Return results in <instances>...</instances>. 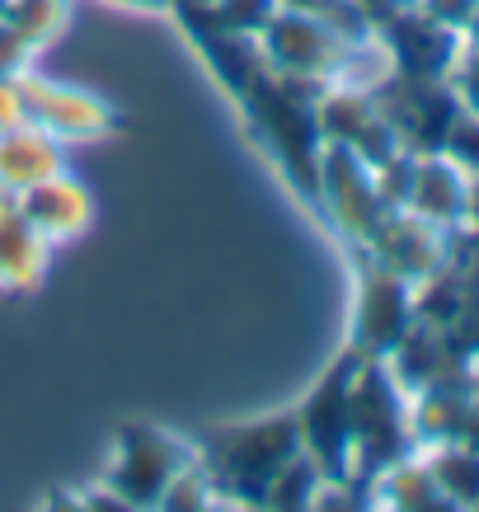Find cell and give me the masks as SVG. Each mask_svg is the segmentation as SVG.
Masks as SVG:
<instances>
[{
    "instance_id": "obj_12",
    "label": "cell",
    "mask_w": 479,
    "mask_h": 512,
    "mask_svg": "<svg viewBox=\"0 0 479 512\" xmlns=\"http://www.w3.org/2000/svg\"><path fill=\"white\" fill-rule=\"evenodd\" d=\"M15 207L19 217L33 226V235L47 240L52 249L71 245V240H80L94 226V193L71 170H57L47 179H38L33 188H24L15 198Z\"/></svg>"
},
{
    "instance_id": "obj_24",
    "label": "cell",
    "mask_w": 479,
    "mask_h": 512,
    "mask_svg": "<svg viewBox=\"0 0 479 512\" xmlns=\"http://www.w3.org/2000/svg\"><path fill=\"white\" fill-rule=\"evenodd\" d=\"M409 5H414V0H348V10L362 19V29H381L390 15H400Z\"/></svg>"
},
{
    "instance_id": "obj_4",
    "label": "cell",
    "mask_w": 479,
    "mask_h": 512,
    "mask_svg": "<svg viewBox=\"0 0 479 512\" xmlns=\"http://www.w3.org/2000/svg\"><path fill=\"white\" fill-rule=\"evenodd\" d=\"M362 353L348 343L325 372L310 381V390L292 404L301 451L320 466L325 480H353V376Z\"/></svg>"
},
{
    "instance_id": "obj_26",
    "label": "cell",
    "mask_w": 479,
    "mask_h": 512,
    "mask_svg": "<svg viewBox=\"0 0 479 512\" xmlns=\"http://www.w3.org/2000/svg\"><path fill=\"white\" fill-rule=\"evenodd\" d=\"M118 10H146V15H170V0H109Z\"/></svg>"
},
{
    "instance_id": "obj_21",
    "label": "cell",
    "mask_w": 479,
    "mask_h": 512,
    "mask_svg": "<svg viewBox=\"0 0 479 512\" xmlns=\"http://www.w3.org/2000/svg\"><path fill=\"white\" fill-rule=\"evenodd\" d=\"M442 156L456 160L470 179H479V113L461 109L447 127V141H442Z\"/></svg>"
},
{
    "instance_id": "obj_14",
    "label": "cell",
    "mask_w": 479,
    "mask_h": 512,
    "mask_svg": "<svg viewBox=\"0 0 479 512\" xmlns=\"http://www.w3.org/2000/svg\"><path fill=\"white\" fill-rule=\"evenodd\" d=\"M71 19V0H10L0 19V76L29 71L33 57L62 38Z\"/></svg>"
},
{
    "instance_id": "obj_6",
    "label": "cell",
    "mask_w": 479,
    "mask_h": 512,
    "mask_svg": "<svg viewBox=\"0 0 479 512\" xmlns=\"http://www.w3.org/2000/svg\"><path fill=\"white\" fill-rule=\"evenodd\" d=\"M353 268H357V296H353L348 348L362 357H390L418 320V287L395 278L390 268L371 264L367 254H357V249H353Z\"/></svg>"
},
{
    "instance_id": "obj_8",
    "label": "cell",
    "mask_w": 479,
    "mask_h": 512,
    "mask_svg": "<svg viewBox=\"0 0 479 512\" xmlns=\"http://www.w3.org/2000/svg\"><path fill=\"white\" fill-rule=\"evenodd\" d=\"M386 212L390 207L381 202L376 170H371L367 160H357L353 151L325 141V160H320V221L353 249L376 231V221L386 217Z\"/></svg>"
},
{
    "instance_id": "obj_29",
    "label": "cell",
    "mask_w": 479,
    "mask_h": 512,
    "mask_svg": "<svg viewBox=\"0 0 479 512\" xmlns=\"http://www.w3.org/2000/svg\"><path fill=\"white\" fill-rule=\"evenodd\" d=\"M170 5H174V0H170ZM184 5H207V0H184Z\"/></svg>"
},
{
    "instance_id": "obj_25",
    "label": "cell",
    "mask_w": 479,
    "mask_h": 512,
    "mask_svg": "<svg viewBox=\"0 0 479 512\" xmlns=\"http://www.w3.org/2000/svg\"><path fill=\"white\" fill-rule=\"evenodd\" d=\"M24 123V99H19V85L15 76H0V137L10 132V127Z\"/></svg>"
},
{
    "instance_id": "obj_20",
    "label": "cell",
    "mask_w": 479,
    "mask_h": 512,
    "mask_svg": "<svg viewBox=\"0 0 479 512\" xmlns=\"http://www.w3.org/2000/svg\"><path fill=\"white\" fill-rule=\"evenodd\" d=\"M282 10V0H207V15L217 19L221 29L245 33V38H259L273 15Z\"/></svg>"
},
{
    "instance_id": "obj_5",
    "label": "cell",
    "mask_w": 479,
    "mask_h": 512,
    "mask_svg": "<svg viewBox=\"0 0 479 512\" xmlns=\"http://www.w3.org/2000/svg\"><path fill=\"white\" fill-rule=\"evenodd\" d=\"M193 461V437H179L160 423H123L113 433L109 470H104V489H109L123 508H155L165 484Z\"/></svg>"
},
{
    "instance_id": "obj_17",
    "label": "cell",
    "mask_w": 479,
    "mask_h": 512,
    "mask_svg": "<svg viewBox=\"0 0 479 512\" xmlns=\"http://www.w3.org/2000/svg\"><path fill=\"white\" fill-rule=\"evenodd\" d=\"M428 470L437 475L442 494L456 503H479V447H461V442H437V447H418Z\"/></svg>"
},
{
    "instance_id": "obj_15",
    "label": "cell",
    "mask_w": 479,
    "mask_h": 512,
    "mask_svg": "<svg viewBox=\"0 0 479 512\" xmlns=\"http://www.w3.org/2000/svg\"><path fill=\"white\" fill-rule=\"evenodd\" d=\"M57 170H66V146L47 137L43 127L19 123L0 137V202H15L24 188Z\"/></svg>"
},
{
    "instance_id": "obj_18",
    "label": "cell",
    "mask_w": 479,
    "mask_h": 512,
    "mask_svg": "<svg viewBox=\"0 0 479 512\" xmlns=\"http://www.w3.org/2000/svg\"><path fill=\"white\" fill-rule=\"evenodd\" d=\"M320 484H325L320 466L310 461L306 451H296L292 461H287V466L273 475L268 494H263V508H315V494H320Z\"/></svg>"
},
{
    "instance_id": "obj_7",
    "label": "cell",
    "mask_w": 479,
    "mask_h": 512,
    "mask_svg": "<svg viewBox=\"0 0 479 512\" xmlns=\"http://www.w3.org/2000/svg\"><path fill=\"white\" fill-rule=\"evenodd\" d=\"M15 85L19 99H24V123L43 127L47 137L62 141V146H90V141H104L109 132L123 127V118H118L109 99L76 90V85H62V80H47L33 66L19 71Z\"/></svg>"
},
{
    "instance_id": "obj_27",
    "label": "cell",
    "mask_w": 479,
    "mask_h": 512,
    "mask_svg": "<svg viewBox=\"0 0 479 512\" xmlns=\"http://www.w3.org/2000/svg\"><path fill=\"white\" fill-rule=\"evenodd\" d=\"M465 47H470V52H479V15L465 24Z\"/></svg>"
},
{
    "instance_id": "obj_19",
    "label": "cell",
    "mask_w": 479,
    "mask_h": 512,
    "mask_svg": "<svg viewBox=\"0 0 479 512\" xmlns=\"http://www.w3.org/2000/svg\"><path fill=\"white\" fill-rule=\"evenodd\" d=\"M155 508H170V512H198V508H217V484L207 475V466L198 461V451H193V461H188L170 484H165V494Z\"/></svg>"
},
{
    "instance_id": "obj_11",
    "label": "cell",
    "mask_w": 479,
    "mask_h": 512,
    "mask_svg": "<svg viewBox=\"0 0 479 512\" xmlns=\"http://www.w3.org/2000/svg\"><path fill=\"white\" fill-rule=\"evenodd\" d=\"M320 132H325L329 146L353 151L357 160H367L371 170H376L381 160H390L395 151H404L400 137H395V127H390V118L381 113V104H376L371 90L329 85V90L320 94Z\"/></svg>"
},
{
    "instance_id": "obj_23",
    "label": "cell",
    "mask_w": 479,
    "mask_h": 512,
    "mask_svg": "<svg viewBox=\"0 0 479 512\" xmlns=\"http://www.w3.org/2000/svg\"><path fill=\"white\" fill-rule=\"evenodd\" d=\"M418 10L423 15H433L437 24H447V29H461L479 15V0H418Z\"/></svg>"
},
{
    "instance_id": "obj_16",
    "label": "cell",
    "mask_w": 479,
    "mask_h": 512,
    "mask_svg": "<svg viewBox=\"0 0 479 512\" xmlns=\"http://www.w3.org/2000/svg\"><path fill=\"white\" fill-rule=\"evenodd\" d=\"M52 245L33 235L15 202H0V292H33L47 278Z\"/></svg>"
},
{
    "instance_id": "obj_9",
    "label": "cell",
    "mask_w": 479,
    "mask_h": 512,
    "mask_svg": "<svg viewBox=\"0 0 479 512\" xmlns=\"http://www.w3.org/2000/svg\"><path fill=\"white\" fill-rule=\"evenodd\" d=\"M381 38L390 57V71L395 76H414V80H451L456 62L465 52V33L437 24L433 15L418 10V0L400 15H390L381 29H371Z\"/></svg>"
},
{
    "instance_id": "obj_10",
    "label": "cell",
    "mask_w": 479,
    "mask_h": 512,
    "mask_svg": "<svg viewBox=\"0 0 479 512\" xmlns=\"http://www.w3.org/2000/svg\"><path fill=\"white\" fill-rule=\"evenodd\" d=\"M353 249L367 254L371 264L390 268L395 278L418 287V282H428L433 273H442L451 264V231H442V226H433V221H423L400 207V212H386V217L376 221V231Z\"/></svg>"
},
{
    "instance_id": "obj_28",
    "label": "cell",
    "mask_w": 479,
    "mask_h": 512,
    "mask_svg": "<svg viewBox=\"0 0 479 512\" xmlns=\"http://www.w3.org/2000/svg\"><path fill=\"white\" fill-rule=\"evenodd\" d=\"M5 10H10V0H0V19H5Z\"/></svg>"
},
{
    "instance_id": "obj_2",
    "label": "cell",
    "mask_w": 479,
    "mask_h": 512,
    "mask_svg": "<svg viewBox=\"0 0 479 512\" xmlns=\"http://www.w3.org/2000/svg\"><path fill=\"white\" fill-rule=\"evenodd\" d=\"M193 451L217 484V508H263V494L296 451V419L292 409L259 414V419L212 423L202 437H193Z\"/></svg>"
},
{
    "instance_id": "obj_22",
    "label": "cell",
    "mask_w": 479,
    "mask_h": 512,
    "mask_svg": "<svg viewBox=\"0 0 479 512\" xmlns=\"http://www.w3.org/2000/svg\"><path fill=\"white\" fill-rule=\"evenodd\" d=\"M451 90L461 99V109L479 113V52H470V47L461 52V62L451 71Z\"/></svg>"
},
{
    "instance_id": "obj_3",
    "label": "cell",
    "mask_w": 479,
    "mask_h": 512,
    "mask_svg": "<svg viewBox=\"0 0 479 512\" xmlns=\"http://www.w3.org/2000/svg\"><path fill=\"white\" fill-rule=\"evenodd\" d=\"M409 451H418L409 390L386 357H362L353 376V480L371 489V480Z\"/></svg>"
},
{
    "instance_id": "obj_1",
    "label": "cell",
    "mask_w": 479,
    "mask_h": 512,
    "mask_svg": "<svg viewBox=\"0 0 479 512\" xmlns=\"http://www.w3.org/2000/svg\"><path fill=\"white\" fill-rule=\"evenodd\" d=\"M320 94H325V85L282 76L268 62L235 94V109L245 118L249 141L268 156V165L282 174V184L292 188L310 217H320V160H325Z\"/></svg>"
},
{
    "instance_id": "obj_13",
    "label": "cell",
    "mask_w": 479,
    "mask_h": 512,
    "mask_svg": "<svg viewBox=\"0 0 479 512\" xmlns=\"http://www.w3.org/2000/svg\"><path fill=\"white\" fill-rule=\"evenodd\" d=\"M470 193H475V179L447 160L442 151L414 160V184H409V202L404 212L433 221L442 231H456L461 221H470Z\"/></svg>"
}]
</instances>
